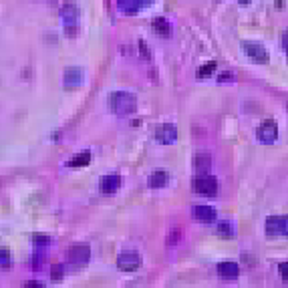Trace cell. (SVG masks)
I'll use <instances>...</instances> for the list:
<instances>
[{"label": "cell", "instance_id": "4", "mask_svg": "<svg viewBox=\"0 0 288 288\" xmlns=\"http://www.w3.org/2000/svg\"><path fill=\"white\" fill-rule=\"evenodd\" d=\"M256 137H258V141H260V143H264V145H272L274 141L278 139V127H276V123H274L272 119L264 121L262 125L258 127Z\"/></svg>", "mask_w": 288, "mask_h": 288}, {"label": "cell", "instance_id": "5", "mask_svg": "<svg viewBox=\"0 0 288 288\" xmlns=\"http://www.w3.org/2000/svg\"><path fill=\"white\" fill-rule=\"evenodd\" d=\"M89 258H91V248L87 244H77V246H73V248L68 250V262L75 264L77 268L85 266L89 262Z\"/></svg>", "mask_w": 288, "mask_h": 288}, {"label": "cell", "instance_id": "13", "mask_svg": "<svg viewBox=\"0 0 288 288\" xmlns=\"http://www.w3.org/2000/svg\"><path fill=\"white\" fill-rule=\"evenodd\" d=\"M61 17H63V20L67 22V26H68V24H75L77 18H79V8H77V4L65 2V4L61 6Z\"/></svg>", "mask_w": 288, "mask_h": 288}, {"label": "cell", "instance_id": "18", "mask_svg": "<svg viewBox=\"0 0 288 288\" xmlns=\"http://www.w3.org/2000/svg\"><path fill=\"white\" fill-rule=\"evenodd\" d=\"M196 169L202 173V171H208L210 169V166H212V157L208 155V153H200V155H196Z\"/></svg>", "mask_w": 288, "mask_h": 288}, {"label": "cell", "instance_id": "19", "mask_svg": "<svg viewBox=\"0 0 288 288\" xmlns=\"http://www.w3.org/2000/svg\"><path fill=\"white\" fill-rule=\"evenodd\" d=\"M216 67H218V65H216L214 61H210V63H205L203 67H200V68H198V73H196V77H198V79H208V77H210V75H212V73L216 71Z\"/></svg>", "mask_w": 288, "mask_h": 288}, {"label": "cell", "instance_id": "25", "mask_svg": "<svg viewBox=\"0 0 288 288\" xmlns=\"http://www.w3.org/2000/svg\"><path fill=\"white\" fill-rule=\"evenodd\" d=\"M228 81H234L232 73H222L220 77H218V83H228Z\"/></svg>", "mask_w": 288, "mask_h": 288}, {"label": "cell", "instance_id": "1", "mask_svg": "<svg viewBox=\"0 0 288 288\" xmlns=\"http://www.w3.org/2000/svg\"><path fill=\"white\" fill-rule=\"evenodd\" d=\"M135 107H137V101L127 91H115L109 95V109H111L113 113H117L119 117L131 115L135 111Z\"/></svg>", "mask_w": 288, "mask_h": 288}, {"label": "cell", "instance_id": "27", "mask_svg": "<svg viewBox=\"0 0 288 288\" xmlns=\"http://www.w3.org/2000/svg\"><path fill=\"white\" fill-rule=\"evenodd\" d=\"M26 286H29V288H43V282H36V280H31V282H26Z\"/></svg>", "mask_w": 288, "mask_h": 288}, {"label": "cell", "instance_id": "7", "mask_svg": "<svg viewBox=\"0 0 288 288\" xmlns=\"http://www.w3.org/2000/svg\"><path fill=\"white\" fill-rule=\"evenodd\" d=\"M117 266L123 272H135L141 266V256L137 252H121L117 258Z\"/></svg>", "mask_w": 288, "mask_h": 288}, {"label": "cell", "instance_id": "23", "mask_svg": "<svg viewBox=\"0 0 288 288\" xmlns=\"http://www.w3.org/2000/svg\"><path fill=\"white\" fill-rule=\"evenodd\" d=\"M33 240H34V244H36V246H47V244L51 242V238H49L47 234H34V236H33Z\"/></svg>", "mask_w": 288, "mask_h": 288}, {"label": "cell", "instance_id": "26", "mask_svg": "<svg viewBox=\"0 0 288 288\" xmlns=\"http://www.w3.org/2000/svg\"><path fill=\"white\" fill-rule=\"evenodd\" d=\"M280 276L288 282V262H282V264H280Z\"/></svg>", "mask_w": 288, "mask_h": 288}, {"label": "cell", "instance_id": "16", "mask_svg": "<svg viewBox=\"0 0 288 288\" xmlns=\"http://www.w3.org/2000/svg\"><path fill=\"white\" fill-rule=\"evenodd\" d=\"M89 161H91V153H89V152H81V153H77L75 157H71L68 166H71V168H83V166H87Z\"/></svg>", "mask_w": 288, "mask_h": 288}, {"label": "cell", "instance_id": "22", "mask_svg": "<svg viewBox=\"0 0 288 288\" xmlns=\"http://www.w3.org/2000/svg\"><path fill=\"white\" fill-rule=\"evenodd\" d=\"M51 274H52V280H57V282L63 280V276H65V266H63V264H54Z\"/></svg>", "mask_w": 288, "mask_h": 288}, {"label": "cell", "instance_id": "11", "mask_svg": "<svg viewBox=\"0 0 288 288\" xmlns=\"http://www.w3.org/2000/svg\"><path fill=\"white\" fill-rule=\"evenodd\" d=\"M194 218L198 222H202V224H214L218 214H216L214 208H210V205H196V208H194Z\"/></svg>", "mask_w": 288, "mask_h": 288}, {"label": "cell", "instance_id": "29", "mask_svg": "<svg viewBox=\"0 0 288 288\" xmlns=\"http://www.w3.org/2000/svg\"><path fill=\"white\" fill-rule=\"evenodd\" d=\"M240 4H248V2H252V0H238Z\"/></svg>", "mask_w": 288, "mask_h": 288}, {"label": "cell", "instance_id": "17", "mask_svg": "<svg viewBox=\"0 0 288 288\" xmlns=\"http://www.w3.org/2000/svg\"><path fill=\"white\" fill-rule=\"evenodd\" d=\"M153 29H155V33H157L159 36H163V38H166V36H169V33H171V29H169L168 20H166V18H161V17L153 20Z\"/></svg>", "mask_w": 288, "mask_h": 288}, {"label": "cell", "instance_id": "21", "mask_svg": "<svg viewBox=\"0 0 288 288\" xmlns=\"http://www.w3.org/2000/svg\"><path fill=\"white\" fill-rule=\"evenodd\" d=\"M10 266V252L6 248H0V268Z\"/></svg>", "mask_w": 288, "mask_h": 288}, {"label": "cell", "instance_id": "30", "mask_svg": "<svg viewBox=\"0 0 288 288\" xmlns=\"http://www.w3.org/2000/svg\"><path fill=\"white\" fill-rule=\"evenodd\" d=\"M149 2H155V0H141V4H149Z\"/></svg>", "mask_w": 288, "mask_h": 288}, {"label": "cell", "instance_id": "15", "mask_svg": "<svg viewBox=\"0 0 288 288\" xmlns=\"http://www.w3.org/2000/svg\"><path fill=\"white\" fill-rule=\"evenodd\" d=\"M168 173L166 171H155V173H152L149 175V187H153V189H159V187H166L168 186Z\"/></svg>", "mask_w": 288, "mask_h": 288}, {"label": "cell", "instance_id": "28", "mask_svg": "<svg viewBox=\"0 0 288 288\" xmlns=\"http://www.w3.org/2000/svg\"><path fill=\"white\" fill-rule=\"evenodd\" d=\"M282 45H284V49L288 51V29L284 31V40H282Z\"/></svg>", "mask_w": 288, "mask_h": 288}, {"label": "cell", "instance_id": "14", "mask_svg": "<svg viewBox=\"0 0 288 288\" xmlns=\"http://www.w3.org/2000/svg\"><path fill=\"white\" fill-rule=\"evenodd\" d=\"M141 6V0H117V8L123 15H137Z\"/></svg>", "mask_w": 288, "mask_h": 288}, {"label": "cell", "instance_id": "10", "mask_svg": "<svg viewBox=\"0 0 288 288\" xmlns=\"http://www.w3.org/2000/svg\"><path fill=\"white\" fill-rule=\"evenodd\" d=\"M119 186H121V177H119V175H115V173L105 175L103 180L99 182V189H101V194H105V196L115 194V191L119 189Z\"/></svg>", "mask_w": 288, "mask_h": 288}, {"label": "cell", "instance_id": "6", "mask_svg": "<svg viewBox=\"0 0 288 288\" xmlns=\"http://www.w3.org/2000/svg\"><path fill=\"white\" fill-rule=\"evenodd\" d=\"M242 51L248 54L254 63H258V65H266L270 61L266 49L262 45H258V43H242Z\"/></svg>", "mask_w": 288, "mask_h": 288}, {"label": "cell", "instance_id": "20", "mask_svg": "<svg viewBox=\"0 0 288 288\" xmlns=\"http://www.w3.org/2000/svg\"><path fill=\"white\" fill-rule=\"evenodd\" d=\"M216 232H218V236H222V238H232V234H234V230H232V226L228 222H220Z\"/></svg>", "mask_w": 288, "mask_h": 288}, {"label": "cell", "instance_id": "3", "mask_svg": "<svg viewBox=\"0 0 288 288\" xmlns=\"http://www.w3.org/2000/svg\"><path fill=\"white\" fill-rule=\"evenodd\" d=\"M268 236H288V216H270L266 218Z\"/></svg>", "mask_w": 288, "mask_h": 288}, {"label": "cell", "instance_id": "12", "mask_svg": "<svg viewBox=\"0 0 288 288\" xmlns=\"http://www.w3.org/2000/svg\"><path fill=\"white\" fill-rule=\"evenodd\" d=\"M218 274L224 280H236L240 276V266L236 262H220L218 264Z\"/></svg>", "mask_w": 288, "mask_h": 288}, {"label": "cell", "instance_id": "24", "mask_svg": "<svg viewBox=\"0 0 288 288\" xmlns=\"http://www.w3.org/2000/svg\"><path fill=\"white\" fill-rule=\"evenodd\" d=\"M139 49H141V54L145 59H152V52L147 51V45H145V40H139Z\"/></svg>", "mask_w": 288, "mask_h": 288}, {"label": "cell", "instance_id": "8", "mask_svg": "<svg viewBox=\"0 0 288 288\" xmlns=\"http://www.w3.org/2000/svg\"><path fill=\"white\" fill-rule=\"evenodd\" d=\"M83 79H85V73L81 67H68L65 75H63V83L67 89H77L83 85Z\"/></svg>", "mask_w": 288, "mask_h": 288}, {"label": "cell", "instance_id": "2", "mask_svg": "<svg viewBox=\"0 0 288 288\" xmlns=\"http://www.w3.org/2000/svg\"><path fill=\"white\" fill-rule=\"evenodd\" d=\"M194 189L202 196H216L218 194V180L214 175L200 173L194 180Z\"/></svg>", "mask_w": 288, "mask_h": 288}, {"label": "cell", "instance_id": "9", "mask_svg": "<svg viewBox=\"0 0 288 288\" xmlns=\"http://www.w3.org/2000/svg\"><path fill=\"white\" fill-rule=\"evenodd\" d=\"M155 137H157V141H159V143H163V145H171V143H175V139H177V127L171 125V123H163V125L157 127Z\"/></svg>", "mask_w": 288, "mask_h": 288}]
</instances>
